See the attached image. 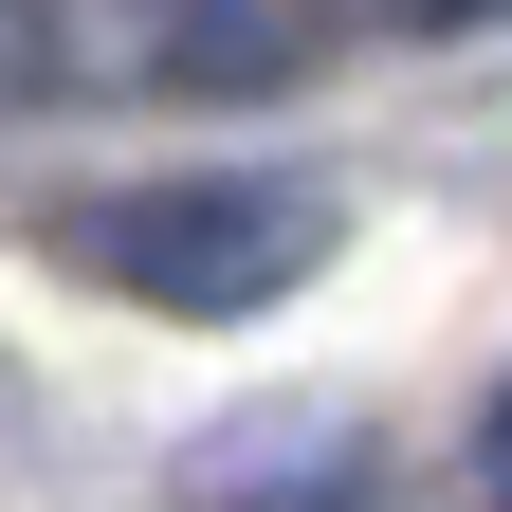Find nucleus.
I'll return each mask as SVG.
<instances>
[{
	"mask_svg": "<svg viewBox=\"0 0 512 512\" xmlns=\"http://www.w3.org/2000/svg\"><path fill=\"white\" fill-rule=\"evenodd\" d=\"M74 275L128 311H183V330H238L330 275V183H275V165H183V183H110V202L55 220Z\"/></svg>",
	"mask_w": 512,
	"mask_h": 512,
	"instance_id": "f257e3e1",
	"label": "nucleus"
},
{
	"mask_svg": "<svg viewBox=\"0 0 512 512\" xmlns=\"http://www.w3.org/2000/svg\"><path fill=\"white\" fill-rule=\"evenodd\" d=\"M37 92L74 110H165V92H275L311 37V0H19Z\"/></svg>",
	"mask_w": 512,
	"mask_h": 512,
	"instance_id": "f03ea898",
	"label": "nucleus"
},
{
	"mask_svg": "<svg viewBox=\"0 0 512 512\" xmlns=\"http://www.w3.org/2000/svg\"><path fill=\"white\" fill-rule=\"evenodd\" d=\"M311 19H366V37H458V19H494V0H311Z\"/></svg>",
	"mask_w": 512,
	"mask_h": 512,
	"instance_id": "7ed1b4c3",
	"label": "nucleus"
},
{
	"mask_svg": "<svg viewBox=\"0 0 512 512\" xmlns=\"http://www.w3.org/2000/svg\"><path fill=\"white\" fill-rule=\"evenodd\" d=\"M476 476L512 494V366H494V403H476Z\"/></svg>",
	"mask_w": 512,
	"mask_h": 512,
	"instance_id": "20e7f679",
	"label": "nucleus"
},
{
	"mask_svg": "<svg viewBox=\"0 0 512 512\" xmlns=\"http://www.w3.org/2000/svg\"><path fill=\"white\" fill-rule=\"evenodd\" d=\"M0 92H37V37H19V0H0Z\"/></svg>",
	"mask_w": 512,
	"mask_h": 512,
	"instance_id": "39448f33",
	"label": "nucleus"
}]
</instances>
